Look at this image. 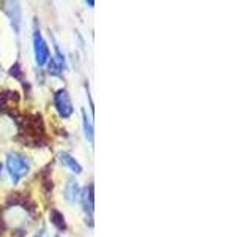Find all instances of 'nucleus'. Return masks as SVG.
<instances>
[{
    "instance_id": "nucleus-7",
    "label": "nucleus",
    "mask_w": 252,
    "mask_h": 237,
    "mask_svg": "<svg viewBox=\"0 0 252 237\" xmlns=\"http://www.w3.org/2000/svg\"><path fill=\"white\" fill-rule=\"evenodd\" d=\"M79 201H81L84 210L92 215V213H93V185L81 190V196H79Z\"/></svg>"
},
{
    "instance_id": "nucleus-4",
    "label": "nucleus",
    "mask_w": 252,
    "mask_h": 237,
    "mask_svg": "<svg viewBox=\"0 0 252 237\" xmlns=\"http://www.w3.org/2000/svg\"><path fill=\"white\" fill-rule=\"evenodd\" d=\"M2 10L5 11V14L8 16V18H10L11 24L14 26L16 34H18L19 27H21V18H22L19 3L18 2H3L2 3Z\"/></svg>"
},
{
    "instance_id": "nucleus-6",
    "label": "nucleus",
    "mask_w": 252,
    "mask_h": 237,
    "mask_svg": "<svg viewBox=\"0 0 252 237\" xmlns=\"http://www.w3.org/2000/svg\"><path fill=\"white\" fill-rule=\"evenodd\" d=\"M59 160H60V163H62L63 166H65V168H66L68 171H71L73 174H76V176H79V174H82V171H84L82 164L79 163L71 154H68V152H60V154H59Z\"/></svg>"
},
{
    "instance_id": "nucleus-2",
    "label": "nucleus",
    "mask_w": 252,
    "mask_h": 237,
    "mask_svg": "<svg viewBox=\"0 0 252 237\" xmlns=\"http://www.w3.org/2000/svg\"><path fill=\"white\" fill-rule=\"evenodd\" d=\"M54 106L62 118H69L73 116V101L69 98V93L65 89H59L54 93Z\"/></svg>"
},
{
    "instance_id": "nucleus-9",
    "label": "nucleus",
    "mask_w": 252,
    "mask_h": 237,
    "mask_svg": "<svg viewBox=\"0 0 252 237\" xmlns=\"http://www.w3.org/2000/svg\"><path fill=\"white\" fill-rule=\"evenodd\" d=\"M51 223L59 229V231H65L66 223H65V217L60 210H51Z\"/></svg>"
},
{
    "instance_id": "nucleus-11",
    "label": "nucleus",
    "mask_w": 252,
    "mask_h": 237,
    "mask_svg": "<svg viewBox=\"0 0 252 237\" xmlns=\"http://www.w3.org/2000/svg\"><path fill=\"white\" fill-rule=\"evenodd\" d=\"M0 177H2V163H0Z\"/></svg>"
},
{
    "instance_id": "nucleus-12",
    "label": "nucleus",
    "mask_w": 252,
    "mask_h": 237,
    "mask_svg": "<svg viewBox=\"0 0 252 237\" xmlns=\"http://www.w3.org/2000/svg\"><path fill=\"white\" fill-rule=\"evenodd\" d=\"M57 237H60V236H57Z\"/></svg>"
},
{
    "instance_id": "nucleus-8",
    "label": "nucleus",
    "mask_w": 252,
    "mask_h": 237,
    "mask_svg": "<svg viewBox=\"0 0 252 237\" xmlns=\"http://www.w3.org/2000/svg\"><path fill=\"white\" fill-rule=\"evenodd\" d=\"M82 126H84V134H85V139L93 144V138H94V131H93V123L90 120L89 114H87V111L82 109Z\"/></svg>"
},
{
    "instance_id": "nucleus-10",
    "label": "nucleus",
    "mask_w": 252,
    "mask_h": 237,
    "mask_svg": "<svg viewBox=\"0 0 252 237\" xmlns=\"http://www.w3.org/2000/svg\"><path fill=\"white\" fill-rule=\"evenodd\" d=\"M10 73L14 76V78H19L21 76V67H19V63H16L14 67H11V71Z\"/></svg>"
},
{
    "instance_id": "nucleus-1",
    "label": "nucleus",
    "mask_w": 252,
    "mask_h": 237,
    "mask_svg": "<svg viewBox=\"0 0 252 237\" xmlns=\"http://www.w3.org/2000/svg\"><path fill=\"white\" fill-rule=\"evenodd\" d=\"M6 171L10 174V179L13 184H19V180L24 179L30 171V160L19 152H8L6 154Z\"/></svg>"
},
{
    "instance_id": "nucleus-5",
    "label": "nucleus",
    "mask_w": 252,
    "mask_h": 237,
    "mask_svg": "<svg viewBox=\"0 0 252 237\" xmlns=\"http://www.w3.org/2000/svg\"><path fill=\"white\" fill-rule=\"evenodd\" d=\"M63 196H65L66 202L74 204L79 201V196H81V187H79L76 179H68L65 188H63Z\"/></svg>"
},
{
    "instance_id": "nucleus-3",
    "label": "nucleus",
    "mask_w": 252,
    "mask_h": 237,
    "mask_svg": "<svg viewBox=\"0 0 252 237\" xmlns=\"http://www.w3.org/2000/svg\"><path fill=\"white\" fill-rule=\"evenodd\" d=\"M33 55H35L36 65L39 67L46 65L47 60H49V46H47L39 29H35L33 32Z\"/></svg>"
}]
</instances>
